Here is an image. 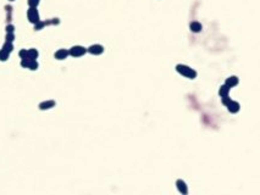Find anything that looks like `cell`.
<instances>
[{"instance_id": "e0dca14e", "label": "cell", "mask_w": 260, "mask_h": 195, "mask_svg": "<svg viewBox=\"0 0 260 195\" xmlns=\"http://www.w3.org/2000/svg\"><path fill=\"white\" fill-rule=\"evenodd\" d=\"M19 56L21 59H27L28 58V50H26V49H22V50H20V53H19Z\"/></svg>"}, {"instance_id": "7c38bea8", "label": "cell", "mask_w": 260, "mask_h": 195, "mask_svg": "<svg viewBox=\"0 0 260 195\" xmlns=\"http://www.w3.org/2000/svg\"><path fill=\"white\" fill-rule=\"evenodd\" d=\"M38 55H39V53H38L37 49H29V50H28V59H31V60H37Z\"/></svg>"}, {"instance_id": "44dd1931", "label": "cell", "mask_w": 260, "mask_h": 195, "mask_svg": "<svg viewBox=\"0 0 260 195\" xmlns=\"http://www.w3.org/2000/svg\"><path fill=\"white\" fill-rule=\"evenodd\" d=\"M14 29H15V27L12 24L6 26V33H14Z\"/></svg>"}, {"instance_id": "7402d4cb", "label": "cell", "mask_w": 260, "mask_h": 195, "mask_svg": "<svg viewBox=\"0 0 260 195\" xmlns=\"http://www.w3.org/2000/svg\"><path fill=\"white\" fill-rule=\"evenodd\" d=\"M11 1H12V0H11Z\"/></svg>"}, {"instance_id": "3957f363", "label": "cell", "mask_w": 260, "mask_h": 195, "mask_svg": "<svg viewBox=\"0 0 260 195\" xmlns=\"http://www.w3.org/2000/svg\"><path fill=\"white\" fill-rule=\"evenodd\" d=\"M27 17H28L29 22H32V23H37L38 21H40L39 20V14H38V11H37L36 7H29L28 9Z\"/></svg>"}, {"instance_id": "8fae6325", "label": "cell", "mask_w": 260, "mask_h": 195, "mask_svg": "<svg viewBox=\"0 0 260 195\" xmlns=\"http://www.w3.org/2000/svg\"><path fill=\"white\" fill-rule=\"evenodd\" d=\"M229 87H227L226 84H224V85H221L220 87V89H219V94H220V97H226V95H228L229 93Z\"/></svg>"}, {"instance_id": "8992f818", "label": "cell", "mask_w": 260, "mask_h": 195, "mask_svg": "<svg viewBox=\"0 0 260 195\" xmlns=\"http://www.w3.org/2000/svg\"><path fill=\"white\" fill-rule=\"evenodd\" d=\"M56 105V102L54 100H45V101H42L39 104V110L44 111V110H49V109H53V107Z\"/></svg>"}, {"instance_id": "ac0fdd59", "label": "cell", "mask_w": 260, "mask_h": 195, "mask_svg": "<svg viewBox=\"0 0 260 195\" xmlns=\"http://www.w3.org/2000/svg\"><path fill=\"white\" fill-rule=\"evenodd\" d=\"M44 26H45L44 22H40V21H38L37 23H34V29H36V31H39V29H42L43 27H44Z\"/></svg>"}, {"instance_id": "6da1fadb", "label": "cell", "mask_w": 260, "mask_h": 195, "mask_svg": "<svg viewBox=\"0 0 260 195\" xmlns=\"http://www.w3.org/2000/svg\"><path fill=\"white\" fill-rule=\"evenodd\" d=\"M176 71L180 73L181 76H183L186 78H188V79H194V78L197 77V71L193 70L192 67L187 66V65H182V63H178L176 66Z\"/></svg>"}, {"instance_id": "ba28073f", "label": "cell", "mask_w": 260, "mask_h": 195, "mask_svg": "<svg viewBox=\"0 0 260 195\" xmlns=\"http://www.w3.org/2000/svg\"><path fill=\"white\" fill-rule=\"evenodd\" d=\"M68 55H70V54H68V50H66V49H59V50L54 54V56H55L56 60H65Z\"/></svg>"}, {"instance_id": "30bf717a", "label": "cell", "mask_w": 260, "mask_h": 195, "mask_svg": "<svg viewBox=\"0 0 260 195\" xmlns=\"http://www.w3.org/2000/svg\"><path fill=\"white\" fill-rule=\"evenodd\" d=\"M189 28H190V31L192 32H194V33H199L202 31V24L199 23V22H197V21H194V22H192L189 24Z\"/></svg>"}, {"instance_id": "5bb4252c", "label": "cell", "mask_w": 260, "mask_h": 195, "mask_svg": "<svg viewBox=\"0 0 260 195\" xmlns=\"http://www.w3.org/2000/svg\"><path fill=\"white\" fill-rule=\"evenodd\" d=\"M9 56H10V54H9L7 51L3 50V49L0 50V61H7Z\"/></svg>"}, {"instance_id": "52a82bcc", "label": "cell", "mask_w": 260, "mask_h": 195, "mask_svg": "<svg viewBox=\"0 0 260 195\" xmlns=\"http://www.w3.org/2000/svg\"><path fill=\"white\" fill-rule=\"evenodd\" d=\"M227 109H228V111L231 112V114H237V112L239 111V109H241V105L237 101L231 100V102L227 105Z\"/></svg>"}, {"instance_id": "d6986e66", "label": "cell", "mask_w": 260, "mask_h": 195, "mask_svg": "<svg viewBox=\"0 0 260 195\" xmlns=\"http://www.w3.org/2000/svg\"><path fill=\"white\" fill-rule=\"evenodd\" d=\"M38 4H39V0H28L29 7H37Z\"/></svg>"}, {"instance_id": "9a60e30c", "label": "cell", "mask_w": 260, "mask_h": 195, "mask_svg": "<svg viewBox=\"0 0 260 195\" xmlns=\"http://www.w3.org/2000/svg\"><path fill=\"white\" fill-rule=\"evenodd\" d=\"M38 66H39V65H38L37 60H31V62H29L28 68H29V70H32V71H36L37 68H38Z\"/></svg>"}, {"instance_id": "ffe728a7", "label": "cell", "mask_w": 260, "mask_h": 195, "mask_svg": "<svg viewBox=\"0 0 260 195\" xmlns=\"http://www.w3.org/2000/svg\"><path fill=\"white\" fill-rule=\"evenodd\" d=\"M6 42H10L12 43L14 42V39H15V36H14V33H6Z\"/></svg>"}, {"instance_id": "9c48e42d", "label": "cell", "mask_w": 260, "mask_h": 195, "mask_svg": "<svg viewBox=\"0 0 260 195\" xmlns=\"http://www.w3.org/2000/svg\"><path fill=\"white\" fill-rule=\"evenodd\" d=\"M238 82H239V79H238L237 76H231V77H228L226 79L225 84H226L227 87H229V88H232V87H236L238 84Z\"/></svg>"}, {"instance_id": "2e32d148", "label": "cell", "mask_w": 260, "mask_h": 195, "mask_svg": "<svg viewBox=\"0 0 260 195\" xmlns=\"http://www.w3.org/2000/svg\"><path fill=\"white\" fill-rule=\"evenodd\" d=\"M221 102H222L225 106H227L228 104L231 102V98H229L228 95H226V97H221Z\"/></svg>"}, {"instance_id": "5b68a950", "label": "cell", "mask_w": 260, "mask_h": 195, "mask_svg": "<svg viewBox=\"0 0 260 195\" xmlns=\"http://www.w3.org/2000/svg\"><path fill=\"white\" fill-rule=\"evenodd\" d=\"M176 187H177V190H178L181 194H183V195H187L188 194V187H187V184H186L184 180L177 179L176 180Z\"/></svg>"}, {"instance_id": "277c9868", "label": "cell", "mask_w": 260, "mask_h": 195, "mask_svg": "<svg viewBox=\"0 0 260 195\" xmlns=\"http://www.w3.org/2000/svg\"><path fill=\"white\" fill-rule=\"evenodd\" d=\"M87 51L92 55H101L104 53V46L100 44H94V45H90L87 49Z\"/></svg>"}, {"instance_id": "7a4b0ae2", "label": "cell", "mask_w": 260, "mask_h": 195, "mask_svg": "<svg viewBox=\"0 0 260 195\" xmlns=\"http://www.w3.org/2000/svg\"><path fill=\"white\" fill-rule=\"evenodd\" d=\"M86 53H87V49L84 46H81V45H75L68 50V54H70L72 58H81V56H83Z\"/></svg>"}, {"instance_id": "4fadbf2b", "label": "cell", "mask_w": 260, "mask_h": 195, "mask_svg": "<svg viewBox=\"0 0 260 195\" xmlns=\"http://www.w3.org/2000/svg\"><path fill=\"white\" fill-rule=\"evenodd\" d=\"M3 50H5V51H7V53L10 54L11 51L14 50V45H12V43H10V42H5V44L3 45Z\"/></svg>"}]
</instances>
